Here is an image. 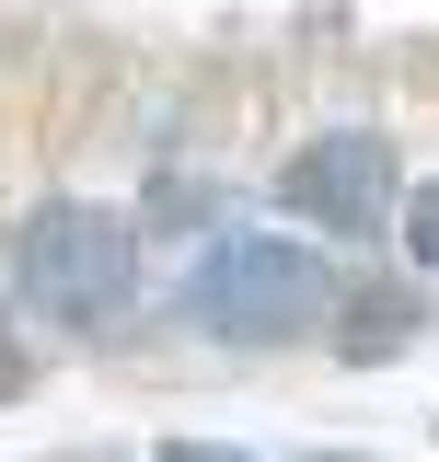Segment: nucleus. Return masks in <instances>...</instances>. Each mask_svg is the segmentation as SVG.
<instances>
[{"label":"nucleus","instance_id":"nucleus-1","mask_svg":"<svg viewBox=\"0 0 439 462\" xmlns=\"http://www.w3.org/2000/svg\"><path fill=\"white\" fill-rule=\"evenodd\" d=\"M12 278L58 324H105V312H127V289H139V231H127V208L47 197V208H23V231H12Z\"/></svg>","mask_w":439,"mask_h":462},{"label":"nucleus","instance_id":"nucleus-2","mask_svg":"<svg viewBox=\"0 0 439 462\" xmlns=\"http://www.w3.org/2000/svg\"><path fill=\"white\" fill-rule=\"evenodd\" d=\"M185 312H197L209 336H231V346H301V336L335 324V278L301 243H277V231H231L209 266H197Z\"/></svg>","mask_w":439,"mask_h":462},{"label":"nucleus","instance_id":"nucleus-3","mask_svg":"<svg viewBox=\"0 0 439 462\" xmlns=\"http://www.w3.org/2000/svg\"><path fill=\"white\" fill-rule=\"evenodd\" d=\"M277 197H289L313 231H382L393 220V139H370V127L301 139L289 173H277Z\"/></svg>","mask_w":439,"mask_h":462},{"label":"nucleus","instance_id":"nucleus-4","mask_svg":"<svg viewBox=\"0 0 439 462\" xmlns=\"http://www.w3.org/2000/svg\"><path fill=\"white\" fill-rule=\"evenodd\" d=\"M347 358H393V346L416 336V300L405 289H347V324H324Z\"/></svg>","mask_w":439,"mask_h":462},{"label":"nucleus","instance_id":"nucleus-5","mask_svg":"<svg viewBox=\"0 0 439 462\" xmlns=\"http://www.w3.org/2000/svg\"><path fill=\"white\" fill-rule=\"evenodd\" d=\"M405 254H416V266H439V173L405 197Z\"/></svg>","mask_w":439,"mask_h":462},{"label":"nucleus","instance_id":"nucleus-6","mask_svg":"<svg viewBox=\"0 0 439 462\" xmlns=\"http://www.w3.org/2000/svg\"><path fill=\"white\" fill-rule=\"evenodd\" d=\"M12 393H35V346L12 336V312H0V404H12Z\"/></svg>","mask_w":439,"mask_h":462},{"label":"nucleus","instance_id":"nucleus-7","mask_svg":"<svg viewBox=\"0 0 439 462\" xmlns=\"http://www.w3.org/2000/svg\"><path fill=\"white\" fill-rule=\"evenodd\" d=\"M163 462H255V451H220V439H163Z\"/></svg>","mask_w":439,"mask_h":462},{"label":"nucleus","instance_id":"nucleus-8","mask_svg":"<svg viewBox=\"0 0 439 462\" xmlns=\"http://www.w3.org/2000/svg\"><path fill=\"white\" fill-rule=\"evenodd\" d=\"M313 462H370V451H313Z\"/></svg>","mask_w":439,"mask_h":462}]
</instances>
